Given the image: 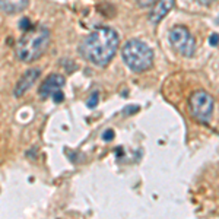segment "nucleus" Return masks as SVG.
Returning <instances> with one entry per match:
<instances>
[{
	"label": "nucleus",
	"instance_id": "423d86ee",
	"mask_svg": "<svg viewBox=\"0 0 219 219\" xmlns=\"http://www.w3.org/2000/svg\"><path fill=\"white\" fill-rule=\"evenodd\" d=\"M64 77L62 75H56V73H53L50 76L43 82V85L40 86V91L38 94L41 98H50L51 96L54 102H62L64 100V95H63L62 92V86L64 85Z\"/></svg>",
	"mask_w": 219,
	"mask_h": 219
},
{
	"label": "nucleus",
	"instance_id": "f257e3e1",
	"mask_svg": "<svg viewBox=\"0 0 219 219\" xmlns=\"http://www.w3.org/2000/svg\"><path fill=\"white\" fill-rule=\"evenodd\" d=\"M119 34L113 28L100 26L81 44V54L95 66H107L119 48Z\"/></svg>",
	"mask_w": 219,
	"mask_h": 219
},
{
	"label": "nucleus",
	"instance_id": "7ed1b4c3",
	"mask_svg": "<svg viewBox=\"0 0 219 219\" xmlns=\"http://www.w3.org/2000/svg\"><path fill=\"white\" fill-rule=\"evenodd\" d=\"M123 60L129 66L130 70L140 73V72L148 70L152 66L153 62V53L152 50L146 45L145 43L139 40H132L129 43H126L123 47Z\"/></svg>",
	"mask_w": 219,
	"mask_h": 219
},
{
	"label": "nucleus",
	"instance_id": "f03ea898",
	"mask_svg": "<svg viewBox=\"0 0 219 219\" xmlns=\"http://www.w3.org/2000/svg\"><path fill=\"white\" fill-rule=\"evenodd\" d=\"M50 45V31L45 26L35 25L24 32L15 45V54L24 63L37 62Z\"/></svg>",
	"mask_w": 219,
	"mask_h": 219
},
{
	"label": "nucleus",
	"instance_id": "6e6552de",
	"mask_svg": "<svg viewBox=\"0 0 219 219\" xmlns=\"http://www.w3.org/2000/svg\"><path fill=\"white\" fill-rule=\"evenodd\" d=\"M174 6V0H158L156 3L153 5L151 13H149V19L153 24H158L159 21L165 16V15L171 10V7Z\"/></svg>",
	"mask_w": 219,
	"mask_h": 219
},
{
	"label": "nucleus",
	"instance_id": "0eeeda50",
	"mask_svg": "<svg viewBox=\"0 0 219 219\" xmlns=\"http://www.w3.org/2000/svg\"><path fill=\"white\" fill-rule=\"evenodd\" d=\"M40 69H29V70H26L22 75V77H21L19 81H18V83H16V86H15V96H22L26 92V91L31 88V86L35 83V81L40 77Z\"/></svg>",
	"mask_w": 219,
	"mask_h": 219
},
{
	"label": "nucleus",
	"instance_id": "4468645a",
	"mask_svg": "<svg viewBox=\"0 0 219 219\" xmlns=\"http://www.w3.org/2000/svg\"><path fill=\"white\" fill-rule=\"evenodd\" d=\"M200 5H210L212 2H215V0H197Z\"/></svg>",
	"mask_w": 219,
	"mask_h": 219
},
{
	"label": "nucleus",
	"instance_id": "ddd939ff",
	"mask_svg": "<svg viewBox=\"0 0 219 219\" xmlns=\"http://www.w3.org/2000/svg\"><path fill=\"white\" fill-rule=\"evenodd\" d=\"M113 137H114V132H113V130H107V132L102 134V139H104L105 142H110V140H113Z\"/></svg>",
	"mask_w": 219,
	"mask_h": 219
},
{
	"label": "nucleus",
	"instance_id": "39448f33",
	"mask_svg": "<svg viewBox=\"0 0 219 219\" xmlns=\"http://www.w3.org/2000/svg\"><path fill=\"white\" fill-rule=\"evenodd\" d=\"M170 43L177 53L191 57L196 51V41L184 26H175L170 32Z\"/></svg>",
	"mask_w": 219,
	"mask_h": 219
},
{
	"label": "nucleus",
	"instance_id": "1a4fd4ad",
	"mask_svg": "<svg viewBox=\"0 0 219 219\" xmlns=\"http://www.w3.org/2000/svg\"><path fill=\"white\" fill-rule=\"evenodd\" d=\"M29 5V0H0V10L6 15H16L24 12Z\"/></svg>",
	"mask_w": 219,
	"mask_h": 219
},
{
	"label": "nucleus",
	"instance_id": "9b49d317",
	"mask_svg": "<svg viewBox=\"0 0 219 219\" xmlns=\"http://www.w3.org/2000/svg\"><path fill=\"white\" fill-rule=\"evenodd\" d=\"M98 104V94L96 92H94L92 94V98H89V102H88V107H91V108H94L95 105Z\"/></svg>",
	"mask_w": 219,
	"mask_h": 219
},
{
	"label": "nucleus",
	"instance_id": "9d476101",
	"mask_svg": "<svg viewBox=\"0 0 219 219\" xmlns=\"http://www.w3.org/2000/svg\"><path fill=\"white\" fill-rule=\"evenodd\" d=\"M158 0H137V5L140 7H148V6H152L153 3H156Z\"/></svg>",
	"mask_w": 219,
	"mask_h": 219
},
{
	"label": "nucleus",
	"instance_id": "20e7f679",
	"mask_svg": "<svg viewBox=\"0 0 219 219\" xmlns=\"http://www.w3.org/2000/svg\"><path fill=\"white\" fill-rule=\"evenodd\" d=\"M191 114L194 115L197 120L207 123L212 119V113H213V98L205 92V91H197L190 96L189 101Z\"/></svg>",
	"mask_w": 219,
	"mask_h": 219
},
{
	"label": "nucleus",
	"instance_id": "f8f14e48",
	"mask_svg": "<svg viewBox=\"0 0 219 219\" xmlns=\"http://www.w3.org/2000/svg\"><path fill=\"white\" fill-rule=\"evenodd\" d=\"M209 43H210V45L216 47V45L219 44V34H212L210 38H209Z\"/></svg>",
	"mask_w": 219,
	"mask_h": 219
},
{
	"label": "nucleus",
	"instance_id": "2eb2a0df",
	"mask_svg": "<svg viewBox=\"0 0 219 219\" xmlns=\"http://www.w3.org/2000/svg\"><path fill=\"white\" fill-rule=\"evenodd\" d=\"M218 22H219V16H218Z\"/></svg>",
	"mask_w": 219,
	"mask_h": 219
}]
</instances>
